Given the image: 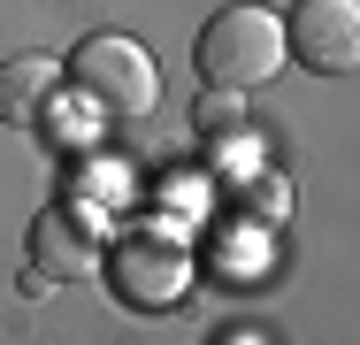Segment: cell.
Segmentation results:
<instances>
[{"label":"cell","mask_w":360,"mask_h":345,"mask_svg":"<svg viewBox=\"0 0 360 345\" xmlns=\"http://www.w3.org/2000/svg\"><path fill=\"white\" fill-rule=\"evenodd\" d=\"M192 62H200V77L222 84V92H261V84H276L284 62H291L284 15H269V8H253V0H230V8H215V15L200 23Z\"/></svg>","instance_id":"obj_1"},{"label":"cell","mask_w":360,"mask_h":345,"mask_svg":"<svg viewBox=\"0 0 360 345\" xmlns=\"http://www.w3.org/2000/svg\"><path fill=\"white\" fill-rule=\"evenodd\" d=\"M54 92H62V62H54V54H15V62H0V123L31 131Z\"/></svg>","instance_id":"obj_6"},{"label":"cell","mask_w":360,"mask_h":345,"mask_svg":"<svg viewBox=\"0 0 360 345\" xmlns=\"http://www.w3.org/2000/svg\"><path fill=\"white\" fill-rule=\"evenodd\" d=\"M192 131H200V138H230V131H245V92H222V84H207V92H200V108H192Z\"/></svg>","instance_id":"obj_8"},{"label":"cell","mask_w":360,"mask_h":345,"mask_svg":"<svg viewBox=\"0 0 360 345\" xmlns=\"http://www.w3.org/2000/svg\"><path fill=\"white\" fill-rule=\"evenodd\" d=\"M23 246H31V269L39 276H92L100 269V238H92V222L77 207H46Z\"/></svg>","instance_id":"obj_5"},{"label":"cell","mask_w":360,"mask_h":345,"mask_svg":"<svg viewBox=\"0 0 360 345\" xmlns=\"http://www.w3.org/2000/svg\"><path fill=\"white\" fill-rule=\"evenodd\" d=\"M115 291L131 299V307H169V299H184V284H192V261H184V246L176 238H123L115 246Z\"/></svg>","instance_id":"obj_4"},{"label":"cell","mask_w":360,"mask_h":345,"mask_svg":"<svg viewBox=\"0 0 360 345\" xmlns=\"http://www.w3.org/2000/svg\"><path fill=\"white\" fill-rule=\"evenodd\" d=\"M62 84H70L77 100H92L100 115H123V123L153 115V100H161V69H153V54H146L139 39H123V31L77 39L70 62H62Z\"/></svg>","instance_id":"obj_2"},{"label":"cell","mask_w":360,"mask_h":345,"mask_svg":"<svg viewBox=\"0 0 360 345\" xmlns=\"http://www.w3.org/2000/svg\"><path fill=\"white\" fill-rule=\"evenodd\" d=\"M92 115H100V108H92V100H77L70 84H62V92L46 100V115H39L31 131H46L54 146H84V138H92Z\"/></svg>","instance_id":"obj_7"},{"label":"cell","mask_w":360,"mask_h":345,"mask_svg":"<svg viewBox=\"0 0 360 345\" xmlns=\"http://www.w3.org/2000/svg\"><path fill=\"white\" fill-rule=\"evenodd\" d=\"M284 46L314 77H353L360 69V0H299L284 15Z\"/></svg>","instance_id":"obj_3"}]
</instances>
